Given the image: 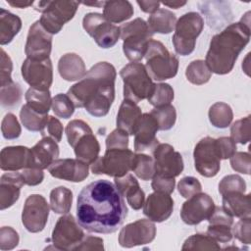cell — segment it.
Segmentation results:
<instances>
[{"instance_id":"6da1fadb","label":"cell","mask_w":251,"mask_h":251,"mask_svg":"<svg viewBox=\"0 0 251 251\" xmlns=\"http://www.w3.org/2000/svg\"><path fill=\"white\" fill-rule=\"evenodd\" d=\"M126 215L127 208L123 195L109 180L90 182L77 196V222L90 232L113 233L123 225Z\"/></svg>"},{"instance_id":"7a4b0ae2","label":"cell","mask_w":251,"mask_h":251,"mask_svg":"<svg viewBox=\"0 0 251 251\" xmlns=\"http://www.w3.org/2000/svg\"><path fill=\"white\" fill-rule=\"evenodd\" d=\"M116 76L113 65L99 62L78 82L71 86L67 95L75 108H84L93 117H104L115 99Z\"/></svg>"},{"instance_id":"3957f363","label":"cell","mask_w":251,"mask_h":251,"mask_svg":"<svg viewBox=\"0 0 251 251\" xmlns=\"http://www.w3.org/2000/svg\"><path fill=\"white\" fill-rule=\"evenodd\" d=\"M249 15L247 12L240 22L227 25L212 37L205 60L212 73L226 75L233 69L238 55L250 39Z\"/></svg>"},{"instance_id":"277c9868","label":"cell","mask_w":251,"mask_h":251,"mask_svg":"<svg viewBox=\"0 0 251 251\" xmlns=\"http://www.w3.org/2000/svg\"><path fill=\"white\" fill-rule=\"evenodd\" d=\"M145 59V69L148 75L157 81L173 78L177 74L178 59L158 40L149 41Z\"/></svg>"},{"instance_id":"5b68a950","label":"cell","mask_w":251,"mask_h":251,"mask_svg":"<svg viewBox=\"0 0 251 251\" xmlns=\"http://www.w3.org/2000/svg\"><path fill=\"white\" fill-rule=\"evenodd\" d=\"M123 51L130 62L140 61L146 53L147 46L153 35L147 23L137 18L121 27Z\"/></svg>"},{"instance_id":"8992f818","label":"cell","mask_w":251,"mask_h":251,"mask_svg":"<svg viewBox=\"0 0 251 251\" xmlns=\"http://www.w3.org/2000/svg\"><path fill=\"white\" fill-rule=\"evenodd\" d=\"M78 6L79 2L76 1H39L35 10L42 14L40 25L53 35L60 32L64 25L74 18Z\"/></svg>"},{"instance_id":"52a82bcc","label":"cell","mask_w":251,"mask_h":251,"mask_svg":"<svg viewBox=\"0 0 251 251\" xmlns=\"http://www.w3.org/2000/svg\"><path fill=\"white\" fill-rule=\"evenodd\" d=\"M124 81V97L135 103L148 98L154 83L148 75L145 66L132 62L126 65L120 72Z\"/></svg>"},{"instance_id":"ba28073f","label":"cell","mask_w":251,"mask_h":251,"mask_svg":"<svg viewBox=\"0 0 251 251\" xmlns=\"http://www.w3.org/2000/svg\"><path fill=\"white\" fill-rule=\"evenodd\" d=\"M173 44L176 52L181 56L191 54L195 49L196 39L204 27L203 18L196 12L182 15L176 24Z\"/></svg>"},{"instance_id":"9c48e42d","label":"cell","mask_w":251,"mask_h":251,"mask_svg":"<svg viewBox=\"0 0 251 251\" xmlns=\"http://www.w3.org/2000/svg\"><path fill=\"white\" fill-rule=\"evenodd\" d=\"M134 154L126 149H107L103 157H98L91 166L95 175H107L113 177L126 176L132 169Z\"/></svg>"},{"instance_id":"30bf717a","label":"cell","mask_w":251,"mask_h":251,"mask_svg":"<svg viewBox=\"0 0 251 251\" xmlns=\"http://www.w3.org/2000/svg\"><path fill=\"white\" fill-rule=\"evenodd\" d=\"M82 26L101 48L113 47L121 36V28L99 13L86 14L82 20Z\"/></svg>"},{"instance_id":"8fae6325","label":"cell","mask_w":251,"mask_h":251,"mask_svg":"<svg viewBox=\"0 0 251 251\" xmlns=\"http://www.w3.org/2000/svg\"><path fill=\"white\" fill-rule=\"evenodd\" d=\"M83 237V230L69 214L58 219L52 231V242L58 250H75Z\"/></svg>"},{"instance_id":"7c38bea8","label":"cell","mask_w":251,"mask_h":251,"mask_svg":"<svg viewBox=\"0 0 251 251\" xmlns=\"http://www.w3.org/2000/svg\"><path fill=\"white\" fill-rule=\"evenodd\" d=\"M49 217V205L39 194L29 195L24 205L22 223L26 230L35 233L44 229Z\"/></svg>"},{"instance_id":"4fadbf2b","label":"cell","mask_w":251,"mask_h":251,"mask_svg":"<svg viewBox=\"0 0 251 251\" xmlns=\"http://www.w3.org/2000/svg\"><path fill=\"white\" fill-rule=\"evenodd\" d=\"M194 166L196 171L205 177L215 176L221 168V159L217 153L215 138L204 137L195 146Z\"/></svg>"},{"instance_id":"5bb4252c","label":"cell","mask_w":251,"mask_h":251,"mask_svg":"<svg viewBox=\"0 0 251 251\" xmlns=\"http://www.w3.org/2000/svg\"><path fill=\"white\" fill-rule=\"evenodd\" d=\"M22 75L32 88L49 90L53 82V66L51 60H34L26 58L22 65Z\"/></svg>"},{"instance_id":"9a60e30c","label":"cell","mask_w":251,"mask_h":251,"mask_svg":"<svg viewBox=\"0 0 251 251\" xmlns=\"http://www.w3.org/2000/svg\"><path fill=\"white\" fill-rule=\"evenodd\" d=\"M153 159L156 175L175 178L183 171L182 156L170 144H157L153 149Z\"/></svg>"},{"instance_id":"2e32d148","label":"cell","mask_w":251,"mask_h":251,"mask_svg":"<svg viewBox=\"0 0 251 251\" xmlns=\"http://www.w3.org/2000/svg\"><path fill=\"white\" fill-rule=\"evenodd\" d=\"M156 236V226L150 220H138L124 226L119 234L122 247L131 248L152 242Z\"/></svg>"},{"instance_id":"e0dca14e","label":"cell","mask_w":251,"mask_h":251,"mask_svg":"<svg viewBox=\"0 0 251 251\" xmlns=\"http://www.w3.org/2000/svg\"><path fill=\"white\" fill-rule=\"evenodd\" d=\"M215 209L213 199L206 193H197L188 198L181 207V220L189 226L200 224L208 220Z\"/></svg>"},{"instance_id":"ac0fdd59","label":"cell","mask_w":251,"mask_h":251,"mask_svg":"<svg viewBox=\"0 0 251 251\" xmlns=\"http://www.w3.org/2000/svg\"><path fill=\"white\" fill-rule=\"evenodd\" d=\"M52 49V34L47 32L36 21L29 27L25 52L27 58L34 60H45L49 58Z\"/></svg>"},{"instance_id":"d6986e66","label":"cell","mask_w":251,"mask_h":251,"mask_svg":"<svg viewBox=\"0 0 251 251\" xmlns=\"http://www.w3.org/2000/svg\"><path fill=\"white\" fill-rule=\"evenodd\" d=\"M56 178L72 182H80L88 176V164L78 159H57L48 168Z\"/></svg>"},{"instance_id":"ffe728a7","label":"cell","mask_w":251,"mask_h":251,"mask_svg":"<svg viewBox=\"0 0 251 251\" xmlns=\"http://www.w3.org/2000/svg\"><path fill=\"white\" fill-rule=\"evenodd\" d=\"M159 130L155 118L150 113L142 114L135 132H134V149L136 152L153 150L159 144L156 133Z\"/></svg>"},{"instance_id":"44dd1931","label":"cell","mask_w":251,"mask_h":251,"mask_svg":"<svg viewBox=\"0 0 251 251\" xmlns=\"http://www.w3.org/2000/svg\"><path fill=\"white\" fill-rule=\"evenodd\" d=\"M174 210V200L170 194L162 192H154L147 197L143 214L152 222L162 223L168 220Z\"/></svg>"},{"instance_id":"7402d4cb","label":"cell","mask_w":251,"mask_h":251,"mask_svg":"<svg viewBox=\"0 0 251 251\" xmlns=\"http://www.w3.org/2000/svg\"><path fill=\"white\" fill-rule=\"evenodd\" d=\"M30 149L25 146L4 147L0 153V168L2 171L18 172L30 167Z\"/></svg>"},{"instance_id":"603a6c76","label":"cell","mask_w":251,"mask_h":251,"mask_svg":"<svg viewBox=\"0 0 251 251\" xmlns=\"http://www.w3.org/2000/svg\"><path fill=\"white\" fill-rule=\"evenodd\" d=\"M25 184L21 173L9 172L0 178V210L13 206L20 197L21 188Z\"/></svg>"},{"instance_id":"cb8c5ba5","label":"cell","mask_w":251,"mask_h":251,"mask_svg":"<svg viewBox=\"0 0 251 251\" xmlns=\"http://www.w3.org/2000/svg\"><path fill=\"white\" fill-rule=\"evenodd\" d=\"M30 167L44 170L57 160L59 156V146L51 137H42L31 149Z\"/></svg>"},{"instance_id":"d4e9b609","label":"cell","mask_w":251,"mask_h":251,"mask_svg":"<svg viewBox=\"0 0 251 251\" xmlns=\"http://www.w3.org/2000/svg\"><path fill=\"white\" fill-rule=\"evenodd\" d=\"M115 185L133 210L141 209L144 205L145 194L132 175L126 174L124 176L115 177Z\"/></svg>"},{"instance_id":"484cf974","label":"cell","mask_w":251,"mask_h":251,"mask_svg":"<svg viewBox=\"0 0 251 251\" xmlns=\"http://www.w3.org/2000/svg\"><path fill=\"white\" fill-rule=\"evenodd\" d=\"M223 208L232 217L239 219H248L251 216L250 194H244L240 191H231L222 195Z\"/></svg>"},{"instance_id":"4316f807","label":"cell","mask_w":251,"mask_h":251,"mask_svg":"<svg viewBox=\"0 0 251 251\" xmlns=\"http://www.w3.org/2000/svg\"><path fill=\"white\" fill-rule=\"evenodd\" d=\"M141 116V110L135 102L124 99L117 115V126L118 128L127 132L128 135H134Z\"/></svg>"},{"instance_id":"83f0119b","label":"cell","mask_w":251,"mask_h":251,"mask_svg":"<svg viewBox=\"0 0 251 251\" xmlns=\"http://www.w3.org/2000/svg\"><path fill=\"white\" fill-rule=\"evenodd\" d=\"M60 75L67 81L81 79L86 75V68L83 60L77 54L68 53L63 55L58 62Z\"/></svg>"},{"instance_id":"f1b7e54d","label":"cell","mask_w":251,"mask_h":251,"mask_svg":"<svg viewBox=\"0 0 251 251\" xmlns=\"http://www.w3.org/2000/svg\"><path fill=\"white\" fill-rule=\"evenodd\" d=\"M74 150L76 159L86 163L93 164L99 157L100 144L93 134V131L81 136L74 145Z\"/></svg>"},{"instance_id":"f546056e","label":"cell","mask_w":251,"mask_h":251,"mask_svg":"<svg viewBox=\"0 0 251 251\" xmlns=\"http://www.w3.org/2000/svg\"><path fill=\"white\" fill-rule=\"evenodd\" d=\"M134 13L130 2L125 0L106 1L103 6V16L110 23H123L132 17Z\"/></svg>"},{"instance_id":"4dcf8cb0","label":"cell","mask_w":251,"mask_h":251,"mask_svg":"<svg viewBox=\"0 0 251 251\" xmlns=\"http://www.w3.org/2000/svg\"><path fill=\"white\" fill-rule=\"evenodd\" d=\"M176 15L167 9H158L148 18L147 25L152 33L168 34L172 32L176 26Z\"/></svg>"},{"instance_id":"1f68e13d","label":"cell","mask_w":251,"mask_h":251,"mask_svg":"<svg viewBox=\"0 0 251 251\" xmlns=\"http://www.w3.org/2000/svg\"><path fill=\"white\" fill-rule=\"evenodd\" d=\"M22 28V20L15 14L0 10V44H9Z\"/></svg>"},{"instance_id":"d6a6232c","label":"cell","mask_w":251,"mask_h":251,"mask_svg":"<svg viewBox=\"0 0 251 251\" xmlns=\"http://www.w3.org/2000/svg\"><path fill=\"white\" fill-rule=\"evenodd\" d=\"M20 118L23 126L29 131H42L49 116L46 114H41L27 104H25L20 112Z\"/></svg>"},{"instance_id":"836d02e7","label":"cell","mask_w":251,"mask_h":251,"mask_svg":"<svg viewBox=\"0 0 251 251\" xmlns=\"http://www.w3.org/2000/svg\"><path fill=\"white\" fill-rule=\"evenodd\" d=\"M25 99L30 108L41 114L48 115L52 106V98L49 90H39L30 87L25 92Z\"/></svg>"},{"instance_id":"e575fe53","label":"cell","mask_w":251,"mask_h":251,"mask_svg":"<svg viewBox=\"0 0 251 251\" xmlns=\"http://www.w3.org/2000/svg\"><path fill=\"white\" fill-rule=\"evenodd\" d=\"M73 203V192L65 187L59 186L50 192V206L57 214H68Z\"/></svg>"},{"instance_id":"d590c367","label":"cell","mask_w":251,"mask_h":251,"mask_svg":"<svg viewBox=\"0 0 251 251\" xmlns=\"http://www.w3.org/2000/svg\"><path fill=\"white\" fill-rule=\"evenodd\" d=\"M208 115L210 123L218 128L227 127L233 119V113L230 106L224 102L213 104L209 109Z\"/></svg>"},{"instance_id":"8d00e7d4","label":"cell","mask_w":251,"mask_h":251,"mask_svg":"<svg viewBox=\"0 0 251 251\" xmlns=\"http://www.w3.org/2000/svg\"><path fill=\"white\" fill-rule=\"evenodd\" d=\"M185 75L189 82L196 85H201L210 80L212 72L206 65L205 61L195 60L187 66Z\"/></svg>"},{"instance_id":"74e56055","label":"cell","mask_w":251,"mask_h":251,"mask_svg":"<svg viewBox=\"0 0 251 251\" xmlns=\"http://www.w3.org/2000/svg\"><path fill=\"white\" fill-rule=\"evenodd\" d=\"M131 171L142 180H149L155 175L154 159L146 154H134Z\"/></svg>"},{"instance_id":"f35d334b","label":"cell","mask_w":251,"mask_h":251,"mask_svg":"<svg viewBox=\"0 0 251 251\" xmlns=\"http://www.w3.org/2000/svg\"><path fill=\"white\" fill-rule=\"evenodd\" d=\"M150 114L155 118L159 130H169L171 129L176 120V112L173 105H165L161 107H155Z\"/></svg>"},{"instance_id":"ab89813d","label":"cell","mask_w":251,"mask_h":251,"mask_svg":"<svg viewBox=\"0 0 251 251\" xmlns=\"http://www.w3.org/2000/svg\"><path fill=\"white\" fill-rule=\"evenodd\" d=\"M182 250H220L218 241L208 234H193L183 243Z\"/></svg>"},{"instance_id":"60d3db41","label":"cell","mask_w":251,"mask_h":251,"mask_svg":"<svg viewBox=\"0 0 251 251\" xmlns=\"http://www.w3.org/2000/svg\"><path fill=\"white\" fill-rule=\"evenodd\" d=\"M174 89L168 83H157L148 96V102L154 107H161L171 104L174 99Z\"/></svg>"},{"instance_id":"b9f144b4","label":"cell","mask_w":251,"mask_h":251,"mask_svg":"<svg viewBox=\"0 0 251 251\" xmlns=\"http://www.w3.org/2000/svg\"><path fill=\"white\" fill-rule=\"evenodd\" d=\"M1 106L11 108L17 106L22 99V88L19 83L12 81L1 85Z\"/></svg>"},{"instance_id":"7bdbcfd3","label":"cell","mask_w":251,"mask_h":251,"mask_svg":"<svg viewBox=\"0 0 251 251\" xmlns=\"http://www.w3.org/2000/svg\"><path fill=\"white\" fill-rule=\"evenodd\" d=\"M52 110L55 115L62 119H69L75 112V105L67 94L59 93L52 98Z\"/></svg>"},{"instance_id":"ee69618b","label":"cell","mask_w":251,"mask_h":251,"mask_svg":"<svg viewBox=\"0 0 251 251\" xmlns=\"http://www.w3.org/2000/svg\"><path fill=\"white\" fill-rule=\"evenodd\" d=\"M92 129L85 122L81 120H73L66 126V135L70 146L74 147L75 142L84 134L91 132Z\"/></svg>"},{"instance_id":"f6af8a7d","label":"cell","mask_w":251,"mask_h":251,"mask_svg":"<svg viewBox=\"0 0 251 251\" xmlns=\"http://www.w3.org/2000/svg\"><path fill=\"white\" fill-rule=\"evenodd\" d=\"M231 138L240 144L250 141V116L234 122L230 127Z\"/></svg>"},{"instance_id":"bcb514c9","label":"cell","mask_w":251,"mask_h":251,"mask_svg":"<svg viewBox=\"0 0 251 251\" xmlns=\"http://www.w3.org/2000/svg\"><path fill=\"white\" fill-rule=\"evenodd\" d=\"M1 131L3 137L9 140L16 139L21 135L22 128L17 120V117L14 114L8 113L3 118L1 124Z\"/></svg>"},{"instance_id":"7dc6e473","label":"cell","mask_w":251,"mask_h":251,"mask_svg":"<svg viewBox=\"0 0 251 251\" xmlns=\"http://www.w3.org/2000/svg\"><path fill=\"white\" fill-rule=\"evenodd\" d=\"M246 183L238 175H228L222 178L219 183V192L223 195L231 191L245 192Z\"/></svg>"},{"instance_id":"c3c4849f","label":"cell","mask_w":251,"mask_h":251,"mask_svg":"<svg viewBox=\"0 0 251 251\" xmlns=\"http://www.w3.org/2000/svg\"><path fill=\"white\" fill-rule=\"evenodd\" d=\"M177 189L182 197L188 199L191 196L200 193L202 190V186L200 181L196 177L185 176L179 180L177 184Z\"/></svg>"},{"instance_id":"681fc988","label":"cell","mask_w":251,"mask_h":251,"mask_svg":"<svg viewBox=\"0 0 251 251\" xmlns=\"http://www.w3.org/2000/svg\"><path fill=\"white\" fill-rule=\"evenodd\" d=\"M107 149H126L128 147V133L123 129H114L106 138Z\"/></svg>"},{"instance_id":"f907efd6","label":"cell","mask_w":251,"mask_h":251,"mask_svg":"<svg viewBox=\"0 0 251 251\" xmlns=\"http://www.w3.org/2000/svg\"><path fill=\"white\" fill-rule=\"evenodd\" d=\"M20 241L18 232L11 226H2L0 229V249H14Z\"/></svg>"},{"instance_id":"816d5d0a","label":"cell","mask_w":251,"mask_h":251,"mask_svg":"<svg viewBox=\"0 0 251 251\" xmlns=\"http://www.w3.org/2000/svg\"><path fill=\"white\" fill-rule=\"evenodd\" d=\"M217 153L220 159L230 158L236 152V142L231 137H220L215 139Z\"/></svg>"},{"instance_id":"f5cc1de1","label":"cell","mask_w":251,"mask_h":251,"mask_svg":"<svg viewBox=\"0 0 251 251\" xmlns=\"http://www.w3.org/2000/svg\"><path fill=\"white\" fill-rule=\"evenodd\" d=\"M231 168L241 174L249 175L250 174V163L251 157L247 152H235L230 158Z\"/></svg>"},{"instance_id":"db71d44e","label":"cell","mask_w":251,"mask_h":251,"mask_svg":"<svg viewBox=\"0 0 251 251\" xmlns=\"http://www.w3.org/2000/svg\"><path fill=\"white\" fill-rule=\"evenodd\" d=\"M42 137H51L56 142H60L63 135V126L60 121L52 116H49L46 126L41 131Z\"/></svg>"},{"instance_id":"11a10c76","label":"cell","mask_w":251,"mask_h":251,"mask_svg":"<svg viewBox=\"0 0 251 251\" xmlns=\"http://www.w3.org/2000/svg\"><path fill=\"white\" fill-rule=\"evenodd\" d=\"M207 234L215 240L226 243L232 239V230L230 226L226 225H211L207 228Z\"/></svg>"},{"instance_id":"9f6ffc18","label":"cell","mask_w":251,"mask_h":251,"mask_svg":"<svg viewBox=\"0 0 251 251\" xmlns=\"http://www.w3.org/2000/svg\"><path fill=\"white\" fill-rule=\"evenodd\" d=\"M250 227H251V220L248 219H240L238 221L232 230V235L240 242L244 244H250L251 235H250Z\"/></svg>"},{"instance_id":"6f0895ef","label":"cell","mask_w":251,"mask_h":251,"mask_svg":"<svg viewBox=\"0 0 251 251\" xmlns=\"http://www.w3.org/2000/svg\"><path fill=\"white\" fill-rule=\"evenodd\" d=\"M176 181L174 177H167L160 175H154L152 177L151 186L154 191L171 194L175 190Z\"/></svg>"},{"instance_id":"680465c9","label":"cell","mask_w":251,"mask_h":251,"mask_svg":"<svg viewBox=\"0 0 251 251\" xmlns=\"http://www.w3.org/2000/svg\"><path fill=\"white\" fill-rule=\"evenodd\" d=\"M21 175L25 184L29 186H34L41 183L44 178L43 170H40L38 168H33V167H28L24 169Z\"/></svg>"},{"instance_id":"91938a15","label":"cell","mask_w":251,"mask_h":251,"mask_svg":"<svg viewBox=\"0 0 251 251\" xmlns=\"http://www.w3.org/2000/svg\"><path fill=\"white\" fill-rule=\"evenodd\" d=\"M13 70V63L11 58L7 55V53L1 49V67H0V83L1 85L12 82L13 79L11 77Z\"/></svg>"},{"instance_id":"94428289","label":"cell","mask_w":251,"mask_h":251,"mask_svg":"<svg viewBox=\"0 0 251 251\" xmlns=\"http://www.w3.org/2000/svg\"><path fill=\"white\" fill-rule=\"evenodd\" d=\"M208 221L211 225H226L231 226L233 224V217L223 207H215L213 213L208 218Z\"/></svg>"},{"instance_id":"6125c7cd","label":"cell","mask_w":251,"mask_h":251,"mask_svg":"<svg viewBox=\"0 0 251 251\" xmlns=\"http://www.w3.org/2000/svg\"><path fill=\"white\" fill-rule=\"evenodd\" d=\"M104 249V243L103 239L100 237L87 235L82 238V240L79 242V244L75 248V250H103Z\"/></svg>"},{"instance_id":"be15d7a7","label":"cell","mask_w":251,"mask_h":251,"mask_svg":"<svg viewBox=\"0 0 251 251\" xmlns=\"http://www.w3.org/2000/svg\"><path fill=\"white\" fill-rule=\"evenodd\" d=\"M136 3L143 12L151 14L156 12L160 6V2L158 1H137Z\"/></svg>"},{"instance_id":"e7e4bbea","label":"cell","mask_w":251,"mask_h":251,"mask_svg":"<svg viewBox=\"0 0 251 251\" xmlns=\"http://www.w3.org/2000/svg\"><path fill=\"white\" fill-rule=\"evenodd\" d=\"M7 3L13 7L16 8H27L29 6H31L33 4V1H23V0H15V1H11V0H7Z\"/></svg>"},{"instance_id":"03108f58","label":"cell","mask_w":251,"mask_h":251,"mask_svg":"<svg viewBox=\"0 0 251 251\" xmlns=\"http://www.w3.org/2000/svg\"><path fill=\"white\" fill-rule=\"evenodd\" d=\"M163 5L165 6H168L170 8H174V9H178L182 6H184L186 4V1H171V2H168V1H164L162 2Z\"/></svg>"},{"instance_id":"003e7915","label":"cell","mask_w":251,"mask_h":251,"mask_svg":"<svg viewBox=\"0 0 251 251\" xmlns=\"http://www.w3.org/2000/svg\"><path fill=\"white\" fill-rule=\"evenodd\" d=\"M105 2H94V3H88V2H84V5L87 6H104Z\"/></svg>"}]
</instances>
